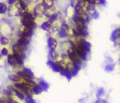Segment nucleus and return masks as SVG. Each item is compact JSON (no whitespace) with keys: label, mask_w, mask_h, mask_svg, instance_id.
<instances>
[{"label":"nucleus","mask_w":120,"mask_h":103,"mask_svg":"<svg viewBox=\"0 0 120 103\" xmlns=\"http://www.w3.org/2000/svg\"><path fill=\"white\" fill-rule=\"evenodd\" d=\"M45 11H46V8L44 7V5L41 3L38 4L34 8V10H33V14L34 15L35 17H41L42 16L45 15Z\"/></svg>","instance_id":"obj_1"},{"label":"nucleus","mask_w":120,"mask_h":103,"mask_svg":"<svg viewBox=\"0 0 120 103\" xmlns=\"http://www.w3.org/2000/svg\"><path fill=\"white\" fill-rule=\"evenodd\" d=\"M18 34L19 37H24V38H31L32 35L34 34V30L31 29L30 28L22 26L18 32Z\"/></svg>","instance_id":"obj_2"},{"label":"nucleus","mask_w":120,"mask_h":103,"mask_svg":"<svg viewBox=\"0 0 120 103\" xmlns=\"http://www.w3.org/2000/svg\"><path fill=\"white\" fill-rule=\"evenodd\" d=\"M30 43V38H24V37H19L17 42L16 43H18L19 45L24 47H28V44Z\"/></svg>","instance_id":"obj_3"},{"label":"nucleus","mask_w":120,"mask_h":103,"mask_svg":"<svg viewBox=\"0 0 120 103\" xmlns=\"http://www.w3.org/2000/svg\"><path fill=\"white\" fill-rule=\"evenodd\" d=\"M69 29H67L64 26H60L58 31H57V34H58V36L60 38H67L69 34Z\"/></svg>","instance_id":"obj_4"},{"label":"nucleus","mask_w":120,"mask_h":103,"mask_svg":"<svg viewBox=\"0 0 120 103\" xmlns=\"http://www.w3.org/2000/svg\"><path fill=\"white\" fill-rule=\"evenodd\" d=\"M8 63L10 66H11V67H13L14 68H16L19 66L17 64V62H16V61L13 54H10V55L8 54Z\"/></svg>","instance_id":"obj_5"},{"label":"nucleus","mask_w":120,"mask_h":103,"mask_svg":"<svg viewBox=\"0 0 120 103\" xmlns=\"http://www.w3.org/2000/svg\"><path fill=\"white\" fill-rule=\"evenodd\" d=\"M47 64L52 68V69L55 72H59V70H60V68H59V66L57 65L56 61H54L52 60H49L48 62H47Z\"/></svg>","instance_id":"obj_6"},{"label":"nucleus","mask_w":120,"mask_h":103,"mask_svg":"<svg viewBox=\"0 0 120 103\" xmlns=\"http://www.w3.org/2000/svg\"><path fill=\"white\" fill-rule=\"evenodd\" d=\"M8 79L11 81H14V83H19V82L22 81V78L19 76L17 74H10V75L8 76Z\"/></svg>","instance_id":"obj_7"},{"label":"nucleus","mask_w":120,"mask_h":103,"mask_svg":"<svg viewBox=\"0 0 120 103\" xmlns=\"http://www.w3.org/2000/svg\"><path fill=\"white\" fill-rule=\"evenodd\" d=\"M48 46L50 49H55L57 46V42L54 38H49L48 40Z\"/></svg>","instance_id":"obj_8"},{"label":"nucleus","mask_w":120,"mask_h":103,"mask_svg":"<svg viewBox=\"0 0 120 103\" xmlns=\"http://www.w3.org/2000/svg\"><path fill=\"white\" fill-rule=\"evenodd\" d=\"M21 70L25 73L28 78H29L31 79H34V72H33L29 68H26V67H23Z\"/></svg>","instance_id":"obj_9"},{"label":"nucleus","mask_w":120,"mask_h":103,"mask_svg":"<svg viewBox=\"0 0 120 103\" xmlns=\"http://www.w3.org/2000/svg\"><path fill=\"white\" fill-rule=\"evenodd\" d=\"M32 92L33 94H35V95H39L41 93L43 92V89L41 88L40 85L38 84H35L34 86H33L32 88Z\"/></svg>","instance_id":"obj_10"},{"label":"nucleus","mask_w":120,"mask_h":103,"mask_svg":"<svg viewBox=\"0 0 120 103\" xmlns=\"http://www.w3.org/2000/svg\"><path fill=\"white\" fill-rule=\"evenodd\" d=\"M14 94L20 100H25V99H26V95L21 91H19V90L16 89L15 88L14 90Z\"/></svg>","instance_id":"obj_11"},{"label":"nucleus","mask_w":120,"mask_h":103,"mask_svg":"<svg viewBox=\"0 0 120 103\" xmlns=\"http://www.w3.org/2000/svg\"><path fill=\"white\" fill-rule=\"evenodd\" d=\"M54 3H55L54 0H42V4L46 9L52 8L54 6Z\"/></svg>","instance_id":"obj_12"},{"label":"nucleus","mask_w":120,"mask_h":103,"mask_svg":"<svg viewBox=\"0 0 120 103\" xmlns=\"http://www.w3.org/2000/svg\"><path fill=\"white\" fill-rule=\"evenodd\" d=\"M40 27L43 30L46 31H49L52 28V25L49 21H45L40 25Z\"/></svg>","instance_id":"obj_13"},{"label":"nucleus","mask_w":120,"mask_h":103,"mask_svg":"<svg viewBox=\"0 0 120 103\" xmlns=\"http://www.w3.org/2000/svg\"><path fill=\"white\" fill-rule=\"evenodd\" d=\"M39 84L40 85L41 88L43 89V91H47L48 89L49 88V85L46 81H44L43 79H40L39 81Z\"/></svg>","instance_id":"obj_14"},{"label":"nucleus","mask_w":120,"mask_h":103,"mask_svg":"<svg viewBox=\"0 0 120 103\" xmlns=\"http://www.w3.org/2000/svg\"><path fill=\"white\" fill-rule=\"evenodd\" d=\"M13 55L15 57L16 62H17V64L19 66H22L24 64V58L22 56L19 55H16V54H13Z\"/></svg>","instance_id":"obj_15"},{"label":"nucleus","mask_w":120,"mask_h":103,"mask_svg":"<svg viewBox=\"0 0 120 103\" xmlns=\"http://www.w3.org/2000/svg\"><path fill=\"white\" fill-rule=\"evenodd\" d=\"M50 57H51V59L54 61H58V55H57V53L55 52V49H51L50 50Z\"/></svg>","instance_id":"obj_16"},{"label":"nucleus","mask_w":120,"mask_h":103,"mask_svg":"<svg viewBox=\"0 0 120 103\" xmlns=\"http://www.w3.org/2000/svg\"><path fill=\"white\" fill-rule=\"evenodd\" d=\"M58 18V13H54L52 15H50L49 16V20L48 21L50 23H55L56 20Z\"/></svg>","instance_id":"obj_17"},{"label":"nucleus","mask_w":120,"mask_h":103,"mask_svg":"<svg viewBox=\"0 0 120 103\" xmlns=\"http://www.w3.org/2000/svg\"><path fill=\"white\" fill-rule=\"evenodd\" d=\"M8 5L5 3L4 2H0V14H5V12L8 11Z\"/></svg>","instance_id":"obj_18"},{"label":"nucleus","mask_w":120,"mask_h":103,"mask_svg":"<svg viewBox=\"0 0 120 103\" xmlns=\"http://www.w3.org/2000/svg\"><path fill=\"white\" fill-rule=\"evenodd\" d=\"M0 43L3 46H7V45L9 44V40L5 36H2L0 38Z\"/></svg>","instance_id":"obj_19"},{"label":"nucleus","mask_w":120,"mask_h":103,"mask_svg":"<svg viewBox=\"0 0 120 103\" xmlns=\"http://www.w3.org/2000/svg\"><path fill=\"white\" fill-rule=\"evenodd\" d=\"M25 101H26V103H36L35 100L32 98V96H26Z\"/></svg>","instance_id":"obj_20"},{"label":"nucleus","mask_w":120,"mask_h":103,"mask_svg":"<svg viewBox=\"0 0 120 103\" xmlns=\"http://www.w3.org/2000/svg\"><path fill=\"white\" fill-rule=\"evenodd\" d=\"M1 54L2 56H8V49L7 48H3L1 50Z\"/></svg>","instance_id":"obj_21"},{"label":"nucleus","mask_w":120,"mask_h":103,"mask_svg":"<svg viewBox=\"0 0 120 103\" xmlns=\"http://www.w3.org/2000/svg\"><path fill=\"white\" fill-rule=\"evenodd\" d=\"M113 66L111 65V64H108V65H107L105 67V70L107 71V72L113 71Z\"/></svg>","instance_id":"obj_22"},{"label":"nucleus","mask_w":120,"mask_h":103,"mask_svg":"<svg viewBox=\"0 0 120 103\" xmlns=\"http://www.w3.org/2000/svg\"><path fill=\"white\" fill-rule=\"evenodd\" d=\"M103 93H104V90H103V88H100V89H99V90H98L97 97H100Z\"/></svg>","instance_id":"obj_23"},{"label":"nucleus","mask_w":120,"mask_h":103,"mask_svg":"<svg viewBox=\"0 0 120 103\" xmlns=\"http://www.w3.org/2000/svg\"><path fill=\"white\" fill-rule=\"evenodd\" d=\"M18 0H8V4L9 5H14Z\"/></svg>","instance_id":"obj_24"},{"label":"nucleus","mask_w":120,"mask_h":103,"mask_svg":"<svg viewBox=\"0 0 120 103\" xmlns=\"http://www.w3.org/2000/svg\"><path fill=\"white\" fill-rule=\"evenodd\" d=\"M7 99H8V103H19L17 102H16L14 99H13L11 97H7Z\"/></svg>","instance_id":"obj_25"},{"label":"nucleus","mask_w":120,"mask_h":103,"mask_svg":"<svg viewBox=\"0 0 120 103\" xmlns=\"http://www.w3.org/2000/svg\"><path fill=\"white\" fill-rule=\"evenodd\" d=\"M96 103H107L105 100H103V99H98Z\"/></svg>","instance_id":"obj_26"},{"label":"nucleus","mask_w":120,"mask_h":103,"mask_svg":"<svg viewBox=\"0 0 120 103\" xmlns=\"http://www.w3.org/2000/svg\"><path fill=\"white\" fill-rule=\"evenodd\" d=\"M93 16V18H95V19H98V14L97 13V12L95 11Z\"/></svg>","instance_id":"obj_27"},{"label":"nucleus","mask_w":120,"mask_h":103,"mask_svg":"<svg viewBox=\"0 0 120 103\" xmlns=\"http://www.w3.org/2000/svg\"><path fill=\"white\" fill-rule=\"evenodd\" d=\"M70 1H71V5H72V6H73V5H74V3H75V0H70Z\"/></svg>","instance_id":"obj_28"},{"label":"nucleus","mask_w":120,"mask_h":103,"mask_svg":"<svg viewBox=\"0 0 120 103\" xmlns=\"http://www.w3.org/2000/svg\"><path fill=\"white\" fill-rule=\"evenodd\" d=\"M2 55L1 53H0V59H2Z\"/></svg>","instance_id":"obj_29"},{"label":"nucleus","mask_w":120,"mask_h":103,"mask_svg":"<svg viewBox=\"0 0 120 103\" xmlns=\"http://www.w3.org/2000/svg\"><path fill=\"white\" fill-rule=\"evenodd\" d=\"M1 37H2V35H1V34H0V38H1Z\"/></svg>","instance_id":"obj_30"},{"label":"nucleus","mask_w":120,"mask_h":103,"mask_svg":"<svg viewBox=\"0 0 120 103\" xmlns=\"http://www.w3.org/2000/svg\"><path fill=\"white\" fill-rule=\"evenodd\" d=\"M0 103H2V102H1V101H0Z\"/></svg>","instance_id":"obj_31"},{"label":"nucleus","mask_w":120,"mask_h":103,"mask_svg":"<svg viewBox=\"0 0 120 103\" xmlns=\"http://www.w3.org/2000/svg\"><path fill=\"white\" fill-rule=\"evenodd\" d=\"M0 28H1V26H0Z\"/></svg>","instance_id":"obj_32"}]
</instances>
